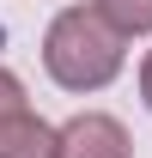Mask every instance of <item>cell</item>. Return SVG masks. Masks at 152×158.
<instances>
[{
    "instance_id": "6da1fadb",
    "label": "cell",
    "mask_w": 152,
    "mask_h": 158,
    "mask_svg": "<svg viewBox=\"0 0 152 158\" xmlns=\"http://www.w3.org/2000/svg\"><path fill=\"white\" fill-rule=\"evenodd\" d=\"M122 31H116L97 6H67L55 12V24L43 31V67L61 91H103L122 73Z\"/></svg>"
},
{
    "instance_id": "7a4b0ae2",
    "label": "cell",
    "mask_w": 152,
    "mask_h": 158,
    "mask_svg": "<svg viewBox=\"0 0 152 158\" xmlns=\"http://www.w3.org/2000/svg\"><path fill=\"white\" fill-rule=\"evenodd\" d=\"M55 158H134V146H128V128L116 116L85 110V116L55 128Z\"/></svg>"
},
{
    "instance_id": "3957f363",
    "label": "cell",
    "mask_w": 152,
    "mask_h": 158,
    "mask_svg": "<svg viewBox=\"0 0 152 158\" xmlns=\"http://www.w3.org/2000/svg\"><path fill=\"white\" fill-rule=\"evenodd\" d=\"M0 158H55V128H49L37 110L6 116L0 122Z\"/></svg>"
},
{
    "instance_id": "277c9868",
    "label": "cell",
    "mask_w": 152,
    "mask_h": 158,
    "mask_svg": "<svg viewBox=\"0 0 152 158\" xmlns=\"http://www.w3.org/2000/svg\"><path fill=\"white\" fill-rule=\"evenodd\" d=\"M97 12H103L122 37H146L152 31V0H97Z\"/></svg>"
},
{
    "instance_id": "5b68a950",
    "label": "cell",
    "mask_w": 152,
    "mask_h": 158,
    "mask_svg": "<svg viewBox=\"0 0 152 158\" xmlns=\"http://www.w3.org/2000/svg\"><path fill=\"white\" fill-rule=\"evenodd\" d=\"M19 110H31V98H24L19 73H6V67H0V122H6V116H19Z\"/></svg>"
},
{
    "instance_id": "8992f818",
    "label": "cell",
    "mask_w": 152,
    "mask_h": 158,
    "mask_svg": "<svg viewBox=\"0 0 152 158\" xmlns=\"http://www.w3.org/2000/svg\"><path fill=\"white\" fill-rule=\"evenodd\" d=\"M140 98H146V110H152V49H146V61H140Z\"/></svg>"
}]
</instances>
